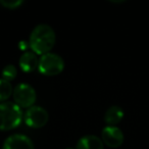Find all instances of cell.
<instances>
[{"label": "cell", "instance_id": "obj_1", "mask_svg": "<svg viewBox=\"0 0 149 149\" xmlns=\"http://www.w3.org/2000/svg\"><path fill=\"white\" fill-rule=\"evenodd\" d=\"M56 35L53 28L47 24H39L32 31L29 46L36 54L43 55L50 52L55 44Z\"/></svg>", "mask_w": 149, "mask_h": 149}, {"label": "cell", "instance_id": "obj_2", "mask_svg": "<svg viewBox=\"0 0 149 149\" xmlns=\"http://www.w3.org/2000/svg\"><path fill=\"white\" fill-rule=\"evenodd\" d=\"M24 118L21 106L15 102L4 101L0 103V131H8L19 126Z\"/></svg>", "mask_w": 149, "mask_h": 149}, {"label": "cell", "instance_id": "obj_3", "mask_svg": "<svg viewBox=\"0 0 149 149\" xmlns=\"http://www.w3.org/2000/svg\"><path fill=\"white\" fill-rule=\"evenodd\" d=\"M64 68V60L59 54L48 52L39 57L38 70L45 76H56Z\"/></svg>", "mask_w": 149, "mask_h": 149}, {"label": "cell", "instance_id": "obj_4", "mask_svg": "<svg viewBox=\"0 0 149 149\" xmlns=\"http://www.w3.org/2000/svg\"><path fill=\"white\" fill-rule=\"evenodd\" d=\"M15 102L21 107L29 108L34 105L37 98V93L33 86L28 83H19L13 91Z\"/></svg>", "mask_w": 149, "mask_h": 149}, {"label": "cell", "instance_id": "obj_5", "mask_svg": "<svg viewBox=\"0 0 149 149\" xmlns=\"http://www.w3.org/2000/svg\"><path fill=\"white\" fill-rule=\"evenodd\" d=\"M49 120L48 111L44 107L39 105H33L27 108L24 113V120L26 125L31 128H42L47 124Z\"/></svg>", "mask_w": 149, "mask_h": 149}, {"label": "cell", "instance_id": "obj_6", "mask_svg": "<svg viewBox=\"0 0 149 149\" xmlns=\"http://www.w3.org/2000/svg\"><path fill=\"white\" fill-rule=\"evenodd\" d=\"M101 139L110 148H118L124 142V133L116 126H106L101 132Z\"/></svg>", "mask_w": 149, "mask_h": 149}, {"label": "cell", "instance_id": "obj_7", "mask_svg": "<svg viewBox=\"0 0 149 149\" xmlns=\"http://www.w3.org/2000/svg\"><path fill=\"white\" fill-rule=\"evenodd\" d=\"M2 149H35L31 138L24 134H13L5 139Z\"/></svg>", "mask_w": 149, "mask_h": 149}, {"label": "cell", "instance_id": "obj_8", "mask_svg": "<svg viewBox=\"0 0 149 149\" xmlns=\"http://www.w3.org/2000/svg\"><path fill=\"white\" fill-rule=\"evenodd\" d=\"M38 62H39V58L35 52L25 51L19 57V65L23 72H31L38 68Z\"/></svg>", "mask_w": 149, "mask_h": 149}, {"label": "cell", "instance_id": "obj_9", "mask_svg": "<svg viewBox=\"0 0 149 149\" xmlns=\"http://www.w3.org/2000/svg\"><path fill=\"white\" fill-rule=\"evenodd\" d=\"M104 143L96 135H85L78 140L76 149H103Z\"/></svg>", "mask_w": 149, "mask_h": 149}, {"label": "cell", "instance_id": "obj_10", "mask_svg": "<svg viewBox=\"0 0 149 149\" xmlns=\"http://www.w3.org/2000/svg\"><path fill=\"white\" fill-rule=\"evenodd\" d=\"M125 116V112L120 106L112 105L105 111L104 114V122L107 124V126H116V124L123 120Z\"/></svg>", "mask_w": 149, "mask_h": 149}, {"label": "cell", "instance_id": "obj_11", "mask_svg": "<svg viewBox=\"0 0 149 149\" xmlns=\"http://www.w3.org/2000/svg\"><path fill=\"white\" fill-rule=\"evenodd\" d=\"M13 86L10 82L0 78V102L7 101L9 96L13 94Z\"/></svg>", "mask_w": 149, "mask_h": 149}, {"label": "cell", "instance_id": "obj_12", "mask_svg": "<svg viewBox=\"0 0 149 149\" xmlns=\"http://www.w3.org/2000/svg\"><path fill=\"white\" fill-rule=\"evenodd\" d=\"M17 70L15 65H13V64H7L2 70V79L10 82L17 77Z\"/></svg>", "mask_w": 149, "mask_h": 149}, {"label": "cell", "instance_id": "obj_13", "mask_svg": "<svg viewBox=\"0 0 149 149\" xmlns=\"http://www.w3.org/2000/svg\"><path fill=\"white\" fill-rule=\"evenodd\" d=\"M24 3L23 0H0V4L6 8H17Z\"/></svg>", "mask_w": 149, "mask_h": 149}, {"label": "cell", "instance_id": "obj_14", "mask_svg": "<svg viewBox=\"0 0 149 149\" xmlns=\"http://www.w3.org/2000/svg\"><path fill=\"white\" fill-rule=\"evenodd\" d=\"M19 46L21 47V49L26 50V48H27V43H25V41H21L19 44Z\"/></svg>", "mask_w": 149, "mask_h": 149}, {"label": "cell", "instance_id": "obj_15", "mask_svg": "<svg viewBox=\"0 0 149 149\" xmlns=\"http://www.w3.org/2000/svg\"><path fill=\"white\" fill-rule=\"evenodd\" d=\"M68 149H72V148H68Z\"/></svg>", "mask_w": 149, "mask_h": 149}]
</instances>
